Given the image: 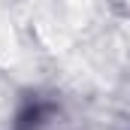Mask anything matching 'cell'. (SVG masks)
Masks as SVG:
<instances>
[{
  "instance_id": "1",
  "label": "cell",
  "mask_w": 130,
  "mask_h": 130,
  "mask_svg": "<svg viewBox=\"0 0 130 130\" xmlns=\"http://www.w3.org/2000/svg\"><path fill=\"white\" fill-rule=\"evenodd\" d=\"M15 58V39H12V30L0 21V61H12Z\"/></svg>"
}]
</instances>
